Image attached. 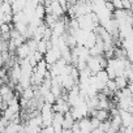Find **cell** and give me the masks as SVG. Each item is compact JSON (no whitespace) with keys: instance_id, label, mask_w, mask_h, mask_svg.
<instances>
[{"instance_id":"6da1fadb","label":"cell","mask_w":133,"mask_h":133,"mask_svg":"<svg viewBox=\"0 0 133 133\" xmlns=\"http://www.w3.org/2000/svg\"><path fill=\"white\" fill-rule=\"evenodd\" d=\"M88 68L93 72V75H97L98 72L103 71L99 56H90V59L88 60Z\"/></svg>"},{"instance_id":"7a4b0ae2","label":"cell","mask_w":133,"mask_h":133,"mask_svg":"<svg viewBox=\"0 0 133 133\" xmlns=\"http://www.w3.org/2000/svg\"><path fill=\"white\" fill-rule=\"evenodd\" d=\"M120 116H121L123 127L133 129V114L129 111H125V110H120Z\"/></svg>"},{"instance_id":"3957f363","label":"cell","mask_w":133,"mask_h":133,"mask_svg":"<svg viewBox=\"0 0 133 133\" xmlns=\"http://www.w3.org/2000/svg\"><path fill=\"white\" fill-rule=\"evenodd\" d=\"M16 54L18 56V60H22V59H28V56L31 54V50H30V46L26 43H22L20 47H17L16 50Z\"/></svg>"},{"instance_id":"277c9868","label":"cell","mask_w":133,"mask_h":133,"mask_svg":"<svg viewBox=\"0 0 133 133\" xmlns=\"http://www.w3.org/2000/svg\"><path fill=\"white\" fill-rule=\"evenodd\" d=\"M75 123H76V119H75V116L72 115L71 111L64 114V124H63V128L64 129H72V127L75 125Z\"/></svg>"},{"instance_id":"5b68a950","label":"cell","mask_w":133,"mask_h":133,"mask_svg":"<svg viewBox=\"0 0 133 133\" xmlns=\"http://www.w3.org/2000/svg\"><path fill=\"white\" fill-rule=\"evenodd\" d=\"M80 123V128L84 133H91L93 132V127H91V120L89 117H84L81 120H78Z\"/></svg>"},{"instance_id":"8992f818","label":"cell","mask_w":133,"mask_h":133,"mask_svg":"<svg viewBox=\"0 0 133 133\" xmlns=\"http://www.w3.org/2000/svg\"><path fill=\"white\" fill-rule=\"evenodd\" d=\"M115 82L117 85V89L119 90H123V89H127L129 86V80L127 76H117L115 78Z\"/></svg>"},{"instance_id":"52a82bcc","label":"cell","mask_w":133,"mask_h":133,"mask_svg":"<svg viewBox=\"0 0 133 133\" xmlns=\"http://www.w3.org/2000/svg\"><path fill=\"white\" fill-rule=\"evenodd\" d=\"M35 15H37V17H39L41 20H44V17H46V5L44 4H39L37 8H35Z\"/></svg>"},{"instance_id":"ba28073f","label":"cell","mask_w":133,"mask_h":133,"mask_svg":"<svg viewBox=\"0 0 133 133\" xmlns=\"http://www.w3.org/2000/svg\"><path fill=\"white\" fill-rule=\"evenodd\" d=\"M38 52H41L43 56L46 55V52L48 51V42L47 41H44V39H42V41H39L38 42V50H37Z\"/></svg>"},{"instance_id":"9c48e42d","label":"cell","mask_w":133,"mask_h":133,"mask_svg":"<svg viewBox=\"0 0 133 133\" xmlns=\"http://www.w3.org/2000/svg\"><path fill=\"white\" fill-rule=\"evenodd\" d=\"M97 119H99L101 121H106L110 119V114H108V110H97V115H95Z\"/></svg>"},{"instance_id":"30bf717a","label":"cell","mask_w":133,"mask_h":133,"mask_svg":"<svg viewBox=\"0 0 133 133\" xmlns=\"http://www.w3.org/2000/svg\"><path fill=\"white\" fill-rule=\"evenodd\" d=\"M95 76H97V77H98V80H99V81H102L103 84H107V82H108V80H111L106 69H103V71L98 72V73H97Z\"/></svg>"},{"instance_id":"8fae6325","label":"cell","mask_w":133,"mask_h":133,"mask_svg":"<svg viewBox=\"0 0 133 133\" xmlns=\"http://www.w3.org/2000/svg\"><path fill=\"white\" fill-rule=\"evenodd\" d=\"M56 99H57V98L55 97V94H54L52 91H48V93L44 95V102L48 103V104H52V106H54V104L56 103Z\"/></svg>"},{"instance_id":"7c38bea8","label":"cell","mask_w":133,"mask_h":133,"mask_svg":"<svg viewBox=\"0 0 133 133\" xmlns=\"http://www.w3.org/2000/svg\"><path fill=\"white\" fill-rule=\"evenodd\" d=\"M106 88L108 89V90H111L112 93H116L119 89H117V85H116V82H115V80H108V82L106 84Z\"/></svg>"},{"instance_id":"4fadbf2b","label":"cell","mask_w":133,"mask_h":133,"mask_svg":"<svg viewBox=\"0 0 133 133\" xmlns=\"http://www.w3.org/2000/svg\"><path fill=\"white\" fill-rule=\"evenodd\" d=\"M90 120H91V127H93V130L101 127V123H102V121H101L99 119H97L95 116H94V117H90Z\"/></svg>"},{"instance_id":"5bb4252c","label":"cell","mask_w":133,"mask_h":133,"mask_svg":"<svg viewBox=\"0 0 133 133\" xmlns=\"http://www.w3.org/2000/svg\"><path fill=\"white\" fill-rule=\"evenodd\" d=\"M115 9H124L123 8V0H111Z\"/></svg>"},{"instance_id":"9a60e30c","label":"cell","mask_w":133,"mask_h":133,"mask_svg":"<svg viewBox=\"0 0 133 133\" xmlns=\"http://www.w3.org/2000/svg\"><path fill=\"white\" fill-rule=\"evenodd\" d=\"M63 133H73V130H72V129H64Z\"/></svg>"},{"instance_id":"2e32d148","label":"cell","mask_w":133,"mask_h":133,"mask_svg":"<svg viewBox=\"0 0 133 133\" xmlns=\"http://www.w3.org/2000/svg\"><path fill=\"white\" fill-rule=\"evenodd\" d=\"M103 2H106V3H107V2H111V0H103Z\"/></svg>"}]
</instances>
